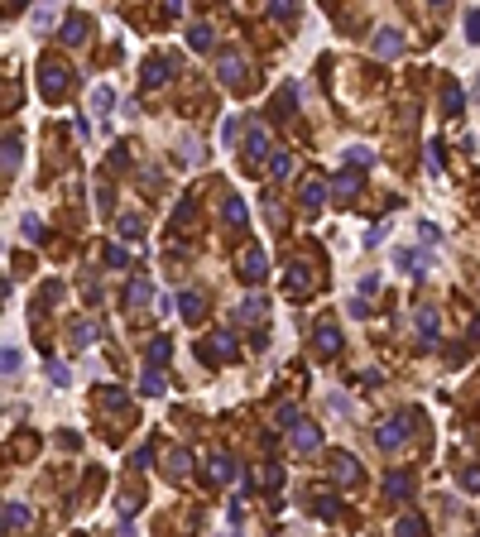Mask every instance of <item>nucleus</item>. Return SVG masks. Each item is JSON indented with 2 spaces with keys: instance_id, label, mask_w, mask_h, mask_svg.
<instances>
[{
  "instance_id": "1",
  "label": "nucleus",
  "mask_w": 480,
  "mask_h": 537,
  "mask_svg": "<svg viewBox=\"0 0 480 537\" xmlns=\"http://www.w3.org/2000/svg\"><path fill=\"white\" fill-rule=\"evenodd\" d=\"M39 72H44V96H49V101H63V96L72 91V72H68L58 58H44Z\"/></svg>"
},
{
  "instance_id": "2",
  "label": "nucleus",
  "mask_w": 480,
  "mask_h": 537,
  "mask_svg": "<svg viewBox=\"0 0 480 537\" xmlns=\"http://www.w3.org/2000/svg\"><path fill=\"white\" fill-rule=\"evenodd\" d=\"M284 293L289 297H308L312 293V264H308V259H293V264H289V273H284Z\"/></svg>"
},
{
  "instance_id": "3",
  "label": "nucleus",
  "mask_w": 480,
  "mask_h": 537,
  "mask_svg": "<svg viewBox=\"0 0 480 537\" xmlns=\"http://www.w3.org/2000/svg\"><path fill=\"white\" fill-rule=\"evenodd\" d=\"M231 355H236V336H231V331H212V336L202 341V360H216V365H221V360H231Z\"/></svg>"
},
{
  "instance_id": "4",
  "label": "nucleus",
  "mask_w": 480,
  "mask_h": 537,
  "mask_svg": "<svg viewBox=\"0 0 480 537\" xmlns=\"http://www.w3.org/2000/svg\"><path fill=\"white\" fill-rule=\"evenodd\" d=\"M312 346H317V355H336L341 350V331L331 322H317V331H312Z\"/></svg>"
},
{
  "instance_id": "5",
  "label": "nucleus",
  "mask_w": 480,
  "mask_h": 537,
  "mask_svg": "<svg viewBox=\"0 0 480 537\" xmlns=\"http://www.w3.org/2000/svg\"><path fill=\"white\" fill-rule=\"evenodd\" d=\"M29 518H34V513H29V504L10 499V504H5V533H10V537H15V533H25V528H29Z\"/></svg>"
},
{
  "instance_id": "6",
  "label": "nucleus",
  "mask_w": 480,
  "mask_h": 537,
  "mask_svg": "<svg viewBox=\"0 0 480 537\" xmlns=\"http://www.w3.org/2000/svg\"><path fill=\"white\" fill-rule=\"evenodd\" d=\"M240 278L245 283H260L265 278V250H245L240 254Z\"/></svg>"
},
{
  "instance_id": "7",
  "label": "nucleus",
  "mask_w": 480,
  "mask_h": 537,
  "mask_svg": "<svg viewBox=\"0 0 480 537\" xmlns=\"http://www.w3.org/2000/svg\"><path fill=\"white\" fill-rule=\"evenodd\" d=\"M331 475H336V484H355V456H346V451H331Z\"/></svg>"
},
{
  "instance_id": "8",
  "label": "nucleus",
  "mask_w": 480,
  "mask_h": 537,
  "mask_svg": "<svg viewBox=\"0 0 480 537\" xmlns=\"http://www.w3.org/2000/svg\"><path fill=\"white\" fill-rule=\"evenodd\" d=\"M418 341H423V350L437 346V312H432V307L418 312Z\"/></svg>"
},
{
  "instance_id": "9",
  "label": "nucleus",
  "mask_w": 480,
  "mask_h": 537,
  "mask_svg": "<svg viewBox=\"0 0 480 537\" xmlns=\"http://www.w3.org/2000/svg\"><path fill=\"white\" fill-rule=\"evenodd\" d=\"M221 82H226V86H240V82H245V63H240V53H221Z\"/></svg>"
},
{
  "instance_id": "10",
  "label": "nucleus",
  "mask_w": 480,
  "mask_h": 537,
  "mask_svg": "<svg viewBox=\"0 0 480 537\" xmlns=\"http://www.w3.org/2000/svg\"><path fill=\"white\" fill-rule=\"evenodd\" d=\"M265 154H269V134L255 125V130H250V139H245V163H260Z\"/></svg>"
},
{
  "instance_id": "11",
  "label": "nucleus",
  "mask_w": 480,
  "mask_h": 537,
  "mask_svg": "<svg viewBox=\"0 0 480 537\" xmlns=\"http://www.w3.org/2000/svg\"><path fill=\"white\" fill-rule=\"evenodd\" d=\"M87 29H91V20H87V15H68V20H63V44H82V39H87Z\"/></svg>"
},
{
  "instance_id": "12",
  "label": "nucleus",
  "mask_w": 480,
  "mask_h": 537,
  "mask_svg": "<svg viewBox=\"0 0 480 537\" xmlns=\"http://www.w3.org/2000/svg\"><path fill=\"white\" fill-rule=\"evenodd\" d=\"M317 446H322V432L312 427V422L293 427V451H317Z\"/></svg>"
},
{
  "instance_id": "13",
  "label": "nucleus",
  "mask_w": 480,
  "mask_h": 537,
  "mask_svg": "<svg viewBox=\"0 0 480 537\" xmlns=\"http://www.w3.org/2000/svg\"><path fill=\"white\" fill-rule=\"evenodd\" d=\"M399 48H403V39L394 29H379V34H374V53L379 58H399Z\"/></svg>"
},
{
  "instance_id": "14",
  "label": "nucleus",
  "mask_w": 480,
  "mask_h": 537,
  "mask_svg": "<svg viewBox=\"0 0 480 537\" xmlns=\"http://www.w3.org/2000/svg\"><path fill=\"white\" fill-rule=\"evenodd\" d=\"M178 312H183V322H202V312H207L202 293H183L178 297Z\"/></svg>"
},
{
  "instance_id": "15",
  "label": "nucleus",
  "mask_w": 480,
  "mask_h": 537,
  "mask_svg": "<svg viewBox=\"0 0 480 537\" xmlns=\"http://www.w3.org/2000/svg\"><path fill=\"white\" fill-rule=\"evenodd\" d=\"M298 202H303L308 212H317V207H322V178H308V183L298 188Z\"/></svg>"
},
{
  "instance_id": "16",
  "label": "nucleus",
  "mask_w": 480,
  "mask_h": 537,
  "mask_svg": "<svg viewBox=\"0 0 480 537\" xmlns=\"http://www.w3.org/2000/svg\"><path fill=\"white\" fill-rule=\"evenodd\" d=\"M207 470H212V480H216V484L236 480V460H231V456H212V460H207Z\"/></svg>"
},
{
  "instance_id": "17",
  "label": "nucleus",
  "mask_w": 480,
  "mask_h": 537,
  "mask_svg": "<svg viewBox=\"0 0 480 537\" xmlns=\"http://www.w3.org/2000/svg\"><path fill=\"white\" fill-rule=\"evenodd\" d=\"M374 441H379L384 451H394V446H399V441H403V422H384V427L374 432Z\"/></svg>"
},
{
  "instance_id": "18",
  "label": "nucleus",
  "mask_w": 480,
  "mask_h": 537,
  "mask_svg": "<svg viewBox=\"0 0 480 537\" xmlns=\"http://www.w3.org/2000/svg\"><path fill=\"white\" fill-rule=\"evenodd\" d=\"M163 470H168V480H183V475H187V451H183V446H173V451H168Z\"/></svg>"
},
{
  "instance_id": "19",
  "label": "nucleus",
  "mask_w": 480,
  "mask_h": 537,
  "mask_svg": "<svg viewBox=\"0 0 480 537\" xmlns=\"http://www.w3.org/2000/svg\"><path fill=\"white\" fill-rule=\"evenodd\" d=\"M163 77H168V63H163V58H149V63H144V86L154 91V86H163Z\"/></svg>"
},
{
  "instance_id": "20",
  "label": "nucleus",
  "mask_w": 480,
  "mask_h": 537,
  "mask_svg": "<svg viewBox=\"0 0 480 537\" xmlns=\"http://www.w3.org/2000/svg\"><path fill=\"white\" fill-rule=\"evenodd\" d=\"M331 192H336V202H350V197L360 192V178H355V173H341V178L331 183Z\"/></svg>"
},
{
  "instance_id": "21",
  "label": "nucleus",
  "mask_w": 480,
  "mask_h": 537,
  "mask_svg": "<svg viewBox=\"0 0 480 537\" xmlns=\"http://www.w3.org/2000/svg\"><path fill=\"white\" fill-rule=\"evenodd\" d=\"M226 226H231V231H245V202H240V197H226Z\"/></svg>"
},
{
  "instance_id": "22",
  "label": "nucleus",
  "mask_w": 480,
  "mask_h": 537,
  "mask_svg": "<svg viewBox=\"0 0 480 537\" xmlns=\"http://www.w3.org/2000/svg\"><path fill=\"white\" fill-rule=\"evenodd\" d=\"M408 489H413V480H408V475H403V470H394V475H389V480H384V494H389V499H403V494H408Z\"/></svg>"
},
{
  "instance_id": "23",
  "label": "nucleus",
  "mask_w": 480,
  "mask_h": 537,
  "mask_svg": "<svg viewBox=\"0 0 480 537\" xmlns=\"http://www.w3.org/2000/svg\"><path fill=\"white\" fill-rule=\"evenodd\" d=\"M260 317H265V297L260 293L245 297V302H240V322H260Z\"/></svg>"
},
{
  "instance_id": "24",
  "label": "nucleus",
  "mask_w": 480,
  "mask_h": 537,
  "mask_svg": "<svg viewBox=\"0 0 480 537\" xmlns=\"http://www.w3.org/2000/svg\"><path fill=\"white\" fill-rule=\"evenodd\" d=\"M442 110H447V115H461V86H456V82L442 86Z\"/></svg>"
},
{
  "instance_id": "25",
  "label": "nucleus",
  "mask_w": 480,
  "mask_h": 537,
  "mask_svg": "<svg viewBox=\"0 0 480 537\" xmlns=\"http://www.w3.org/2000/svg\"><path fill=\"white\" fill-rule=\"evenodd\" d=\"M125 302H130V307H144V302H149V283H144V278H130V288H125Z\"/></svg>"
},
{
  "instance_id": "26",
  "label": "nucleus",
  "mask_w": 480,
  "mask_h": 537,
  "mask_svg": "<svg viewBox=\"0 0 480 537\" xmlns=\"http://www.w3.org/2000/svg\"><path fill=\"white\" fill-rule=\"evenodd\" d=\"M394 533H399V537H423V518H418V513H403Z\"/></svg>"
},
{
  "instance_id": "27",
  "label": "nucleus",
  "mask_w": 480,
  "mask_h": 537,
  "mask_svg": "<svg viewBox=\"0 0 480 537\" xmlns=\"http://www.w3.org/2000/svg\"><path fill=\"white\" fill-rule=\"evenodd\" d=\"M187 44H192L197 53H207V48H212V29H207V25H192V34H187Z\"/></svg>"
},
{
  "instance_id": "28",
  "label": "nucleus",
  "mask_w": 480,
  "mask_h": 537,
  "mask_svg": "<svg viewBox=\"0 0 480 537\" xmlns=\"http://www.w3.org/2000/svg\"><path fill=\"white\" fill-rule=\"evenodd\" d=\"M192 216H197V197H183V202L173 207V226H187Z\"/></svg>"
},
{
  "instance_id": "29",
  "label": "nucleus",
  "mask_w": 480,
  "mask_h": 537,
  "mask_svg": "<svg viewBox=\"0 0 480 537\" xmlns=\"http://www.w3.org/2000/svg\"><path fill=\"white\" fill-rule=\"evenodd\" d=\"M168 355H173V341H163V336H159V341L149 346V370H159V365L168 360Z\"/></svg>"
},
{
  "instance_id": "30",
  "label": "nucleus",
  "mask_w": 480,
  "mask_h": 537,
  "mask_svg": "<svg viewBox=\"0 0 480 537\" xmlns=\"http://www.w3.org/2000/svg\"><path fill=\"white\" fill-rule=\"evenodd\" d=\"M269 173L274 178H289L293 173V154H269Z\"/></svg>"
},
{
  "instance_id": "31",
  "label": "nucleus",
  "mask_w": 480,
  "mask_h": 537,
  "mask_svg": "<svg viewBox=\"0 0 480 537\" xmlns=\"http://www.w3.org/2000/svg\"><path fill=\"white\" fill-rule=\"evenodd\" d=\"M15 163H20V139H15V134H5V178L15 173Z\"/></svg>"
},
{
  "instance_id": "32",
  "label": "nucleus",
  "mask_w": 480,
  "mask_h": 537,
  "mask_svg": "<svg viewBox=\"0 0 480 537\" xmlns=\"http://www.w3.org/2000/svg\"><path fill=\"white\" fill-rule=\"evenodd\" d=\"M139 394H163V375H159V370H144V379H139Z\"/></svg>"
},
{
  "instance_id": "33",
  "label": "nucleus",
  "mask_w": 480,
  "mask_h": 537,
  "mask_svg": "<svg viewBox=\"0 0 480 537\" xmlns=\"http://www.w3.org/2000/svg\"><path fill=\"white\" fill-rule=\"evenodd\" d=\"M20 226H25V235H29L34 245H44V240H49V235H44V226H39V216H25Z\"/></svg>"
},
{
  "instance_id": "34",
  "label": "nucleus",
  "mask_w": 480,
  "mask_h": 537,
  "mask_svg": "<svg viewBox=\"0 0 480 537\" xmlns=\"http://www.w3.org/2000/svg\"><path fill=\"white\" fill-rule=\"evenodd\" d=\"M346 159H350V168H370V149H350Z\"/></svg>"
},
{
  "instance_id": "35",
  "label": "nucleus",
  "mask_w": 480,
  "mask_h": 537,
  "mask_svg": "<svg viewBox=\"0 0 480 537\" xmlns=\"http://www.w3.org/2000/svg\"><path fill=\"white\" fill-rule=\"evenodd\" d=\"M15 370H20V350L5 346V375H15Z\"/></svg>"
},
{
  "instance_id": "36",
  "label": "nucleus",
  "mask_w": 480,
  "mask_h": 537,
  "mask_svg": "<svg viewBox=\"0 0 480 537\" xmlns=\"http://www.w3.org/2000/svg\"><path fill=\"white\" fill-rule=\"evenodd\" d=\"M466 34L480 44V10H471V15H466Z\"/></svg>"
},
{
  "instance_id": "37",
  "label": "nucleus",
  "mask_w": 480,
  "mask_h": 537,
  "mask_svg": "<svg viewBox=\"0 0 480 537\" xmlns=\"http://www.w3.org/2000/svg\"><path fill=\"white\" fill-rule=\"evenodd\" d=\"M49 375H53L58 384H68V365H63V360H49Z\"/></svg>"
},
{
  "instance_id": "38",
  "label": "nucleus",
  "mask_w": 480,
  "mask_h": 537,
  "mask_svg": "<svg viewBox=\"0 0 480 537\" xmlns=\"http://www.w3.org/2000/svg\"><path fill=\"white\" fill-rule=\"evenodd\" d=\"M120 231H125V240H134V235H139V216H134V221L125 216V221H120Z\"/></svg>"
},
{
  "instance_id": "39",
  "label": "nucleus",
  "mask_w": 480,
  "mask_h": 537,
  "mask_svg": "<svg viewBox=\"0 0 480 537\" xmlns=\"http://www.w3.org/2000/svg\"><path fill=\"white\" fill-rule=\"evenodd\" d=\"M461 484H466V489H480V470H461Z\"/></svg>"
}]
</instances>
